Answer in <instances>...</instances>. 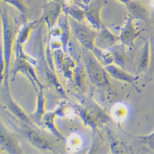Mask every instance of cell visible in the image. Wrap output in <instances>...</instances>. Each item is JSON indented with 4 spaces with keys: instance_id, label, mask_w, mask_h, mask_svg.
Returning <instances> with one entry per match:
<instances>
[{
    "instance_id": "6da1fadb",
    "label": "cell",
    "mask_w": 154,
    "mask_h": 154,
    "mask_svg": "<svg viewBox=\"0 0 154 154\" xmlns=\"http://www.w3.org/2000/svg\"><path fill=\"white\" fill-rule=\"evenodd\" d=\"M108 3V0H92L91 3L85 8V17L93 26L100 29L103 25L102 23L100 13Z\"/></svg>"
},
{
    "instance_id": "7a4b0ae2",
    "label": "cell",
    "mask_w": 154,
    "mask_h": 154,
    "mask_svg": "<svg viewBox=\"0 0 154 154\" xmlns=\"http://www.w3.org/2000/svg\"><path fill=\"white\" fill-rule=\"evenodd\" d=\"M74 31L77 39L85 46L93 48L96 42L97 33L82 22H73Z\"/></svg>"
},
{
    "instance_id": "3957f363",
    "label": "cell",
    "mask_w": 154,
    "mask_h": 154,
    "mask_svg": "<svg viewBox=\"0 0 154 154\" xmlns=\"http://www.w3.org/2000/svg\"><path fill=\"white\" fill-rule=\"evenodd\" d=\"M134 20L135 19L133 16H129L119 36V40L127 46H133L135 40L142 32V30L136 27Z\"/></svg>"
},
{
    "instance_id": "277c9868",
    "label": "cell",
    "mask_w": 154,
    "mask_h": 154,
    "mask_svg": "<svg viewBox=\"0 0 154 154\" xmlns=\"http://www.w3.org/2000/svg\"><path fill=\"white\" fill-rule=\"evenodd\" d=\"M63 10L62 0H51L44 6L45 18L53 26Z\"/></svg>"
},
{
    "instance_id": "5b68a950",
    "label": "cell",
    "mask_w": 154,
    "mask_h": 154,
    "mask_svg": "<svg viewBox=\"0 0 154 154\" xmlns=\"http://www.w3.org/2000/svg\"><path fill=\"white\" fill-rule=\"evenodd\" d=\"M100 32L97 34L96 42L102 48H110L115 45L119 40V37L112 33L106 26L102 25L99 29Z\"/></svg>"
},
{
    "instance_id": "8992f818",
    "label": "cell",
    "mask_w": 154,
    "mask_h": 154,
    "mask_svg": "<svg viewBox=\"0 0 154 154\" xmlns=\"http://www.w3.org/2000/svg\"><path fill=\"white\" fill-rule=\"evenodd\" d=\"M127 9L130 15L135 19L146 20L149 16V12L146 7L139 0H132L127 5Z\"/></svg>"
},
{
    "instance_id": "52a82bcc",
    "label": "cell",
    "mask_w": 154,
    "mask_h": 154,
    "mask_svg": "<svg viewBox=\"0 0 154 154\" xmlns=\"http://www.w3.org/2000/svg\"><path fill=\"white\" fill-rule=\"evenodd\" d=\"M150 56V46L149 42H146L139 57V70H144L148 67Z\"/></svg>"
},
{
    "instance_id": "ba28073f",
    "label": "cell",
    "mask_w": 154,
    "mask_h": 154,
    "mask_svg": "<svg viewBox=\"0 0 154 154\" xmlns=\"http://www.w3.org/2000/svg\"><path fill=\"white\" fill-rule=\"evenodd\" d=\"M107 70L109 73L116 79L130 83H133L135 81V79L131 75L125 73L124 71L115 66H109L107 67Z\"/></svg>"
},
{
    "instance_id": "9c48e42d",
    "label": "cell",
    "mask_w": 154,
    "mask_h": 154,
    "mask_svg": "<svg viewBox=\"0 0 154 154\" xmlns=\"http://www.w3.org/2000/svg\"><path fill=\"white\" fill-rule=\"evenodd\" d=\"M89 71H90L94 79L97 82H102L105 81L106 76L104 70L101 69L100 66L96 63V60H93V62L89 64Z\"/></svg>"
},
{
    "instance_id": "30bf717a",
    "label": "cell",
    "mask_w": 154,
    "mask_h": 154,
    "mask_svg": "<svg viewBox=\"0 0 154 154\" xmlns=\"http://www.w3.org/2000/svg\"><path fill=\"white\" fill-rule=\"evenodd\" d=\"M5 3H8L15 7L21 14L25 15L27 12L28 9L23 0H2Z\"/></svg>"
},
{
    "instance_id": "8fae6325",
    "label": "cell",
    "mask_w": 154,
    "mask_h": 154,
    "mask_svg": "<svg viewBox=\"0 0 154 154\" xmlns=\"http://www.w3.org/2000/svg\"><path fill=\"white\" fill-rule=\"evenodd\" d=\"M138 138L143 144H146L150 149L154 151V131L149 135L139 136Z\"/></svg>"
},
{
    "instance_id": "7c38bea8",
    "label": "cell",
    "mask_w": 154,
    "mask_h": 154,
    "mask_svg": "<svg viewBox=\"0 0 154 154\" xmlns=\"http://www.w3.org/2000/svg\"><path fill=\"white\" fill-rule=\"evenodd\" d=\"M119 109L120 111H117V110L115 111V116L117 117L118 119L123 118V117L125 114V110L123 109V107H119Z\"/></svg>"
},
{
    "instance_id": "4fadbf2b",
    "label": "cell",
    "mask_w": 154,
    "mask_h": 154,
    "mask_svg": "<svg viewBox=\"0 0 154 154\" xmlns=\"http://www.w3.org/2000/svg\"><path fill=\"white\" fill-rule=\"evenodd\" d=\"M117 1L122 4H124L125 5H127L130 2H131L132 0H117Z\"/></svg>"
},
{
    "instance_id": "5bb4252c",
    "label": "cell",
    "mask_w": 154,
    "mask_h": 154,
    "mask_svg": "<svg viewBox=\"0 0 154 154\" xmlns=\"http://www.w3.org/2000/svg\"><path fill=\"white\" fill-rule=\"evenodd\" d=\"M81 1L83 3V4L85 5V6L86 7V6H88L89 3H91L92 0H81Z\"/></svg>"
},
{
    "instance_id": "9a60e30c",
    "label": "cell",
    "mask_w": 154,
    "mask_h": 154,
    "mask_svg": "<svg viewBox=\"0 0 154 154\" xmlns=\"http://www.w3.org/2000/svg\"><path fill=\"white\" fill-rule=\"evenodd\" d=\"M33 0H27V3H30V2H33Z\"/></svg>"
}]
</instances>
